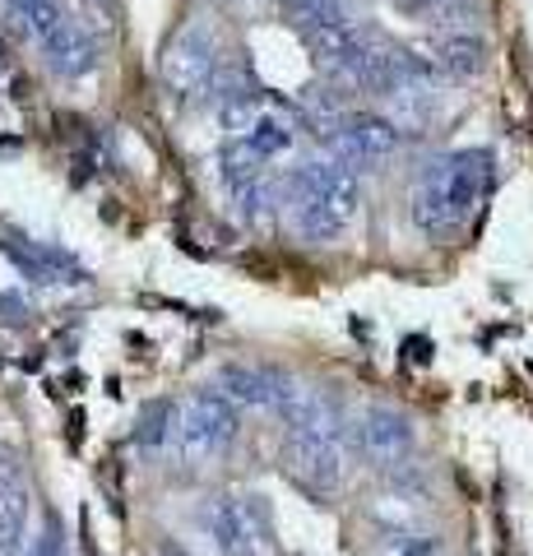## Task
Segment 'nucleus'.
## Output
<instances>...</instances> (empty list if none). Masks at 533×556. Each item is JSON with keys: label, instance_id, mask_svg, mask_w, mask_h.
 <instances>
[{"label": "nucleus", "instance_id": "obj_19", "mask_svg": "<svg viewBox=\"0 0 533 556\" xmlns=\"http://www.w3.org/2000/svg\"><path fill=\"white\" fill-rule=\"evenodd\" d=\"M93 5H112V0H93Z\"/></svg>", "mask_w": 533, "mask_h": 556}, {"label": "nucleus", "instance_id": "obj_11", "mask_svg": "<svg viewBox=\"0 0 533 556\" xmlns=\"http://www.w3.org/2000/svg\"><path fill=\"white\" fill-rule=\"evenodd\" d=\"M38 47H42V61L56 70L61 79H84V75H93V65H98L93 38L75 20H61L47 38H38Z\"/></svg>", "mask_w": 533, "mask_h": 556}, {"label": "nucleus", "instance_id": "obj_16", "mask_svg": "<svg viewBox=\"0 0 533 556\" xmlns=\"http://www.w3.org/2000/svg\"><path fill=\"white\" fill-rule=\"evenodd\" d=\"M283 10L292 14V24H297L302 33L353 24V0H283Z\"/></svg>", "mask_w": 533, "mask_h": 556}, {"label": "nucleus", "instance_id": "obj_14", "mask_svg": "<svg viewBox=\"0 0 533 556\" xmlns=\"http://www.w3.org/2000/svg\"><path fill=\"white\" fill-rule=\"evenodd\" d=\"M432 65L455 79H473V75H483V65H487V42L469 28H455V33H445V38H436Z\"/></svg>", "mask_w": 533, "mask_h": 556}, {"label": "nucleus", "instance_id": "obj_9", "mask_svg": "<svg viewBox=\"0 0 533 556\" xmlns=\"http://www.w3.org/2000/svg\"><path fill=\"white\" fill-rule=\"evenodd\" d=\"M200 529L214 538V547L223 556H265L261 538H255L251 506H242L237 496H210L200 506Z\"/></svg>", "mask_w": 533, "mask_h": 556}, {"label": "nucleus", "instance_id": "obj_13", "mask_svg": "<svg viewBox=\"0 0 533 556\" xmlns=\"http://www.w3.org/2000/svg\"><path fill=\"white\" fill-rule=\"evenodd\" d=\"M0 251L14 260V269H24L33 283H75L79 269L65 260L61 251H47L38 241H24V237H5L0 241Z\"/></svg>", "mask_w": 533, "mask_h": 556}, {"label": "nucleus", "instance_id": "obj_5", "mask_svg": "<svg viewBox=\"0 0 533 556\" xmlns=\"http://www.w3.org/2000/svg\"><path fill=\"white\" fill-rule=\"evenodd\" d=\"M325 144H330L339 167L371 172L399 149V126L385 121L381 112H343L334 126L325 130Z\"/></svg>", "mask_w": 533, "mask_h": 556}, {"label": "nucleus", "instance_id": "obj_7", "mask_svg": "<svg viewBox=\"0 0 533 556\" xmlns=\"http://www.w3.org/2000/svg\"><path fill=\"white\" fill-rule=\"evenodd\" d=\"M348 437H353V445L363 450L371 464H385V468L404 464V459L413 455V445H418V431H413V422H408L404 413L385 408V404L367 408V413L348 427Z\"/></svg>", "mask_w": 533, "mask_h": 556}, {"label": "nucleus", "instance_id": "obj_15", "mask_svg": "<svg viewBox=\"0 0 533 556\" xmlns=\"http://www.w3.org/2000/svg\"><path fill=\"white\" fill-rule=\"evenodd\" d=\"M242 135H246V149L255 153V159H265V163L292 149V121H288V116H279V112H269V108H265L261 116H255Z\"/></svg>", "mask_w": 533, "mask_h": 556}, {"label": "nucleus", "instance_id": "obj_10", "mask_svg": "<svg viewBox=\"0 0 533 556\" xmlns=\"http://www.w3.org/2000/svg\"><path fill=\"white\" fill-rule=\"evenodd\" d=\"M28 515H33L28 478H24L20 459L0 450V556H20L24 552Z\"/></svg>", "mask_w": 533, "mask_h": 556}, {"label": "nucleus", "instance_id": "obj_6", "mask_svg": "<svg viewBox=\"0 0 533 556\" xmlns=\"http://www.w3.org/2000/svg\"><path fill=\"white\" fill-rule=\"evenodd\" d=\"M279 464H283V473L297 482L312 501H330V496H339V486H343V455H339V441L306 437V431H288L283 445H279Z\"/></svg>", "mask_w": 533, "mask_h": 556}, {"label": "nucleus", "instance_id": "obj_4", "mask_svg": "<svg viewBox=\"0 0 533 556\" xmlns=\"http://www.w3.org/2000/svg\"><path fill=\"white\" fill-rule=\"evenodd\" d=\"M163 89L177 102H204L218 89V33L195 20L186 24L163 51Z\"/></svg>", "mask_w": 533, "mask_h": 556}, {"label": "nucleus", "instance_id": "obj_3", "mask_svg": "<svg viewBox=\"0 0 533 556\" xmlns=\"http://www.w3.org/2000/svg\"><path fill=\"white\" fill-rule=\"evenodd\" d=\"M237 431H242V417L232 399L218 390H195L186 404L172 408L167 450H177L181 459H214L237 441Z\"/></svg>", "mask_w": 533, "mask_h": 556}, {"label": "nucleus", "instance_id": "obj_8", "mask_svg": "<svg viewBox=\"0 0 533 556\" xmlns=\"http://www.w3.org/2000/svg\"><path fill=\"white\" fill-rule=\"evenodd\" d=\"M265 159H255L246 144H237L223 153V186H228V200L237 204V214L246 223H265L274 214L269 200V181H265Z\"/></svg>", "mask_w": 533, "mask_h": 556}, {"label": "nucleus", "instance_id": "obj_18", "mask_svg": "<svg viewBox=\"0 0 533 556\" xmlns=\"http://www.w3.org/2000/svg\"><path fill=\"white\" fill-rule=\"evenodd\" d=\"M394 5H404V10H441V5H450V0H394Z\"/></svg>", "mask_w": 533, "mask_h": 556}, {"label": "nucleus", "instance_id": "obj_12", "mask_svg": "<svg viewBox=\"0 0 533 556\" xmlns=\"http://www.w3.org/2000/svg\"><path fill=\"white\" fill-rule=\"evenodd\" d=\"M283 380L279 371H269V367H228L218 380V394H228L237 408H274L279 404V394H283Z\"/></svg>", "mask_w": 533, "mask_h": 556}, {"label": "nucleus", "instance_id": "obj_1", "mask_svg": "<svg viewBox=\"0 0 533 556\" xmlns=\"http://www.w3.org/2000/svg\"><path fill=\"white\" fill-rule=\"evenodd\" d=\"M487 177H492L487 149H459L450 159H441L436 167H427L408 200L413 228L422 237H445V232L464 228V223L473 218L478 200H483Z\"/></svg>", "mask_w": 533, "mask_h": 556}, {"label": "nucleus", "instance_id": "obj_2", "mask_svg": "<svg viewBox=\"0 0 533 556\" xmlns=\"http://www.w3.org/2000/svg\"><path fill=\"white\" fill-rule=\"evenodd\" d=\"M288 204L306 241H334L357 218V177L339 163H302L288 177Z\"/></svg>", "mask_w": 533, "mask_h": 556}, {"label": "nucleus", "instance_id": "obj_17", "mask_svg": "<svg viewBox=\"0 0 533 556\" xmlns=\"http://www.w3.org/2000/svg\"><path fill=\"white\" fill-rule=\"evenodd\" d=\"M394 556H441V543L436 538H404V543L394 547Z\"/></svg>", "mask_w": 533, "mask_h": 556}]
</instances>
